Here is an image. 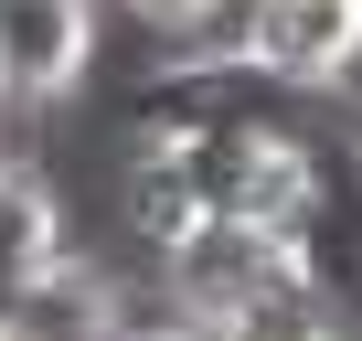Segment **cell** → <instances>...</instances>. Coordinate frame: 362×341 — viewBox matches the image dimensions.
Segmentation results:
<instances>
[{
	"label": "cell",
	"mask_w": 362,
	"mask_h": 341,
	"mask_svg": "<svg viewBox=\"0 0 362 341\" xmlns=\"http://www.w3.org/2000/svg\"><path fill=\"white\" fill-rule=\"evenodd\" d=\"M96 54V0H0V107H64Z\"/></svg>",
	"instance_id": "3957f363"
},
{
	"label": "cell",
	"mask_w": 362,
	"mask_h": 341,
	"mask_svg": "<svg viewBox=\"0 0 362 341\" xmlns=\"http://www.w3.org/2000/svg\"><path fill=\"white\" fill-rule=\"evenodd\" d=\"M64 256V203H54V182L43 170H22V160H0V330H22V299H33V277Z\"/></svg>",
	"instance_id": "277c9868"
},
{
	"label": "cell",
	"mask_w": 362,
	"mask_h": 341,
	"mask_svg": "<svg viewBox=\"0 0 362 341\" xmlns=\"http://www.w3.org/2000/svg\"><path fill=\"white\" fill-rule=\"evenodd\" d=\"M288 139H298V182L277 203V235L298 256L320 330H362V117L341 107V86H298Z\"/></svg>",
	"instance_id": "6da1fadb"
},
{
	"label": "cell",
	"mask_w": 362,
	"mask_h": 341,
	"mask_svg": "<svg viewBox=\"0 0 362 341\" xmlns=\"http://www.w3.org/2000/svg\"><path fill=\"white\" fill-rule=\"evenodd\" d=\"M235 54L277 86H341L362 64V0H245Z\"/></svg>",
	"instance_id": "7a4b0ae2"
},
{
	"label": "cell",
	"mask_w": 362,
	"mask_h": 341,
	"mask_svg": "<svg viewBox=\"0 0 362 341\" xmlns=\"http://www.w3.org/2000/svg\"><path fill=\"white\" fill-rule=\"evenodd\" d=\"M128 22H149V33H170V43H192V33H214V11L224 0H117Z\"/></svg>",
	"instance_id": "5b68a950"
}]
</instances>
